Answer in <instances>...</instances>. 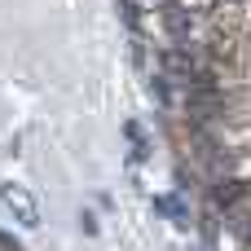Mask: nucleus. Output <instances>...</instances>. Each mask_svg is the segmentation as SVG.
I'll list each match as a JSON object with an SVG mask.
<instances>
[{
	"label": "nucleus",
	"mask_w": 251,
	"mask_h": 251,
	"mask_svg": "<svg viewBox=\"0 0 251 251\" xmlns=\"http://www.w3.org/2000/svg\"><path fill=\"white\" fill-rule=\"evenodd\" d=\"M0 207L18 221L22 229H35V225H40V203L31 199V190H26V185L4 181V185H0Z\"/></svg>",
	"instance_id": "nucleus-1"
}]
</instances>
